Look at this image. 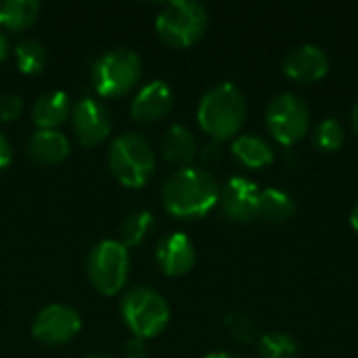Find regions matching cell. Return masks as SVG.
<instances>
[{
    "label": "cell",
    "instance_id": "6da1fadb",
    "mask_svg": "<svg viewBox=\"0 0 358 358\" xmlns=\"http://www.w3.org/2000/svg\"><path fill=\"white\" fill-rule=\"evenodd\" d=\"M220 197L216 178L201 168L185 166L170 174L162 189L164 208L176 218L206 216Z\"/></svg>",
    "mask_w": 358,
    "mask_h": 358
},
{
    "label": "cell",
    "instance_id": "7a4b0ae2",
    "mask_svg": "<svg viewBox=\"0 0 358 358\" xmlns=\"http://www.w3.org/2000/svg\"><path fill=\"white\" fill-rule=\"evenodd\" d=\"M248 115V101L241 88L233 82H220L210 88L197 107V122L216 143L235 136Z\"/></svg>",
    "mask_w": 358,
    "mask_h": 358
},
{
    "label": "cell",
    "instance_id": "3957f363",
    "mask_svg": "<svg viewBox=\"0 0 358 358\" xmlns=\"http://www.w3.org/2000/svg\"><path fill=\"white\" fill-rule=\"evenodd\" d=\"M107 164L124 187L141 189L155 170V151L143 134L126 132L111 143Z\"/></svg>",
    "mask_w": 358,
    "mask_h": 358
},
{
    "label": "cell",
    "instance_id": "277c9868",
    "mask_svg": "<svg viewBox=\"0 0 358 358\" xmlns=\"http://www.w3.org/2000/svg\"><path fill=\"white\" fill-rule=\"evenodd\" d=\"M143 76V61L130 48H113L103 52L90 69V82L96 94L117 99L128 94Z\"/></svg>",
    "mask_w": 358,
    "mask_h": 358
},
{
    "label": "cell",
    "instance_id": "5b68a950",
    "mask_svg": "<svg viewBox=\"0 0 358 358\" xmlns=\"http://www.w3.org/2000/svg\"><path fill=\"white\" fill-rule=\"evenodd\" d=\"M208 27V10L195 0H172L168 2L157 19L155 29L164 44L172 48L193 46Z\"/></svg>",
    "mask_w": 358,
    "mask_h": 358
},
{
    "label": "cell",
    "instance_id": "8992f818",
    "mask_svg": "<svg viewBox=\"0 0 358 358\" xmlns=\"http://www.w3.org/2000/svg\"><path fill=\"white\" fill-rule=\"evenodd\" d=\"M120 313L134 338L149 340L159 336L170 321V306L162 294L149 287H132L120 302Z\"/></svg>",
    "mask_w": 358,
    "mask_h": 358
},
{
    "label": "cell",
    "instance_id": "52a82bcc",
    "mask_svg": "<svg viewBox=\"0 0 358 358\" xmlns=\"http://www.w3.org/2000/svg\"><path fill=\"white\" fill-rule=\"evenodd\" d=\"M86 273L90 285L103 296H115L128 281L130 256L117 239L99 241L86 260Z\"/></svg>",
    "mask_w": 358,
    "mask_h": 358
},
{
    "label": "cell",
    "instance_id": "ba28073f",
    "mask_svg": "<svg viewBox=\"0 0 358 358\" xmlns=\"http://www.w3.org/2000/svg\"><path fill=\"white\" fill-rule=\"evenodd\" d=\"M310 126V109L294 92L277 94L266 107V128L281 145L300 143Z\"/></svg>",
    "mask_w": 358,
    "mask_h": 358
},
{
    "label": "cell",
    "instance_id": "9c48e42d",
    "mask_svg": "<svg viewBox=\"0 0 358 358\" xmlns=\"http://www.w3.org/2000/svg\"><path fill=\"white\" fill-rule=\"evenodd\" d=\"M82 329V319L76 308L65 304L44 306L31 325V336L44 346H61L71 342Z\"/></svg>",
    "mask_w": 358,
    "mask_h": 358
},
{
    "label": "cell",
    "instance_id": "30bf717a",
    "mask_svg": "<svg viewBox=\"0 0 358 358\" xmlns=\"http://www.w3.org/2000/svg\"><path fill=\"white\" fill-rule=\"evenodd\" d=\"M71 126L84 147H94L111 134L113 115L101 101L84 96L71 107Z\"/></svg>",
    "mask_w": 358,
    "mask_h": 358
},
{
    "label": "cell",
    "instance_id": "8fae6325",
    "mask_svg": "<svg viewBox=\"0 0 358 358\" xmlns=\"http://www.w3.org/2000/svg\"><path fill=\"white\" fill-rule=\"evenodd\" d=\"M260 189L254 180L243 176H231L220 189L218 206L231 222H250L258 218Z\"/></svg>",
    "mask_w": 358,
    "mask_h": 358
},
{
    "label": "cell",
    "instance_id": "7c38bea8",
    "mask_svg": "<svg viewBox=\"0 0 358 358\" xmlns=\"http://www.w3.org/2000/svg\"><path fill=\"white\" fill-rule=\"evenodd\" d=\"M155 260L164 275L180 277V275H187L195 266L197 252H195L193 241L185 233H170L157 241Z\"/></svg>",
    "mask_w": 358,
    "mask_h": 358
},
{
    "label": "cell",
    "instance_id": "4fadbf2b",
    "mask_svg": "<svg viewBox=\"0 0 358 358\" xmlns=\"http://www.w3.org/2000/svg\"><path fill=\"white\" fill-rule=\"evenodd\" d=\"M172 103H174V94L170 84L164 80H151L136 92L130 105V115L141 124H151L168 115Z\"/></svg>",
    "mask_w": 358,
    "mask_h": 358
},
{
    "label": "cell",
    "instance_id": "5bb4252c",
    "mask_svg": "<svg viewBox=\"0 0 358 358\" xmlns=\"http://www.w3.org/2000/svg\"><path fill=\"white\" fill-rule=\"evenodd\" d=\"M283 69H285V76L296 82H302V84L319 82L329 71V57L315 44H300L289 50V55L285 57Z\"/></svg>",
    "mask_w": 358,
    "mask_h": 358
},
{
    "label": "cell",
    "instance_id": "9a60e30c",
    "mask_svg": "<svg viewBox=\"0 0 358 358\" xmlns=\"http://www.w3.org/2000/svg\"><path fill=\"white\" fill-rule=\"evenodd\" d=\"M71 117V101L63 90H50L36 99L31 107V120L40 130H57Z\"/></svg>",
    "mask_w": 358,
    "mask_h": 358
},
{
    "label": "cell",
    "instance_id": "2e32d148",
    "mask_svg": "<svg viewBox=\"0 0 358 358\" xmlns=\"http://www.w3.org/2000/svg\"><path fill=\"white\" fill-rule=\"evenodd\" d=\"M27 153L42 166H55L67 159L69 141L59 130H38L27 141Z\"/></svg>",
    "mask_w": 358,
    "mask_h": 358
},
{
    "label": "cell",
    "instance_id": "e0dca14e",
    "mask_svg": "<svg viewBox=\"0 0 358 358\" xmlns=\"http://www.w3.org/2000/svg\"><path fill=\"white\" fill-rule=\"evenodd\" d=\"M162 155L172 164H182V168L189 166L197 155V143L193 132L182 124L170 126L162 136Z\"/></svg>",
    "mask_w": 358,
    "mask_h": 358
},
{
    "label": "cell",
    "instance_id": "ac0fdd59",
    "mask_svg": "<svg viewBox=\"0 0 358 358\" xmlns=\"http://www.w3.org/2000/svg\"><path fill=\"white\" fill-rule=\"evenodd\" d=\"M231 151L237 157V162L248 168H264V166L273 164V159H275L273 147L264 138L254 136V134L237 136L231 145Z\"/></svg>",
    "mask_w": 358,
    "mask_h": 358
},
{
    "label": "cell",
    "instance_id": "d6986e66",
    "mask_svg": "<svg viewBox=\"0 0 358 358\" xmlns=\"http://www.w3.org/2000/svg\"><path fill=\"white\" fill-rule=\"evenodd\" d=\"M38 0H0V25L13 31L31 27L40 15Z\"/></svg>",
    "mask_w": 358,
    "mask_h": 358
},
{
    "label": "cell",
    "instance_id": "ffe728a7",
    "mask_svg": "<svg viewBox=\"0 0 358 358\" xmlns=\"http://www.w3.org/2000/svg\"><path fill=\"white\" fill-rule=\"evenodd\" d=\"M296 214L294 199L279 189H264L258 197V216L268 222H285Z\"/></svg>",
    "mask_w": 358,
    "mask_h": 358
},
{
    "label": "cell",
    "instance_id": "44dd1931",
    "mask_svg": "<svg viewBox=\"0 0 358 358\" xmlns=\"http://www.w3.org/2000/svg\"><path fill=\"white\" fill-rule=\"evenodd\" d=\"M155 229V216L149 210H136L120 224V243L128 250L141 245Z\"/></svg>",
    "mask_w": 358,
    "mask_h": 358
},
{
    "label": "cell",
    "instance_id": "7402d4cb",
    "mask_svg": "<svg viewBox=\"0 0 358 358\" xmlns=\"http://www.w3.org/2000/svg\"><path fill=\"white\" fill-rule=\"evenodd\" d=\"M46 48L42 42L34 40V38H25L15 46V61L21 73H40L46 65Z\"/></svg>",
    "mask_w": 358,
    "mask_h": 358
},
{
    "label": "cell",
    "instance_id": "603a6c76",
    "mask_svg": "<svg viewBox=\"0 0 358 358\" xmlns=\"http://www.w3.org/2000/svg\"><path fill=\"white\" fill-rule=\"evenodd\" d=\"M256 350L260 358H296L298 357V342L283 331L264 334L256 342Z\"/></svg>",
    "mask_w": 358,
    "mask_h": 358
},
{
    "label": "cell",
    "instance_id": "cb8c5ba5",
    "mask_svg": "<svg viewBox=\"0 0 358 358\" xmlns=\"http://www.w3.org/2000/svg\"><path fill=\"white\" fill-rule=\"evenodd\" d=\"M313 145L319 151H325V153L338 151L344 145V126L338 120H334V117L323 120L313 130Z\"/></svg>",
    "mask_w": 358,
    "mask_h": 358
},
{
    "label": "cell",
    "instance_id": "d4e9b609",
    "mask_svg": "<svg viewBox=\"0 0 358 358\" xmlns=\"http://www.w3.org/2000/svg\"><path fill=\"white\" fill-rule=\"evenodd\" d=\"M224 327L229 329V334L239 340V342H254L256 340V334H258V327L254 323L252 317L243 315V313H229L224 317Z\"/></svg>",
    "mask_w": 358,
    "mask_h": 358
},
{
    "label": "cell",
    "instance_id": "484cf974",
    "mask_svg": "<svg viewBox=\"0 0 358 358\" xmlns=\"http://www.w3.org/2000/svg\"><path fill=\"white\" fill-rule=\"evenodd\" d=\"M23 101L15 92H2L0 94V122H13L21 115Z\"/></svg>",
    "mask_w": 358,
    "mask_h": 358
},
{
    "label": "cell",
    "instance_id": "4316f807",
    "mask_svg": "<svg viewBox=\"0 0 358 358\" xmlns=\"http://www.w3.org/2000/svg\"><path fill=\"white\" fill-rule=\"evenodd\" d=\"M13 162V145L4 132H0V170H4Z\"/></svg>",
    "mask_w": 358,
    "mask_h": 358
},
{
    "label": "cell",
    "instance_id": "83f0119b",
    "mask_svg": "<svg viewBox=\"0 0 358 358\" xmlns=\"http://www.w3.org/2000/svg\"><path fill=\"white\" fill-rule=\"evenodd\" d=\"M126 358H147V348L143 344L141 338H132L128 344H126Z\"/></svg>",
    "mask_w": 358,
    "mask_h": 358
},
{
    "label": "cell",
    "instance_id": "f1b7e54d",
    "mask_svg": "<svg viewBox=\"0 0 358 358\" xmlns=\"http://www.w3.org/2000/svg\"><path fill=\"white\" fill-rule=\"evenodd\" d=\"M201 157H203V162H210V164H214V162H218L220 157H222V149H220V143H210V145H206L203 147V151H201Z\"/></svg>",
    "mask_w": 358,
    "mask_h": 358
},
{
    "label": "cell",
    "instance_id": "f546056e",
    "mask_svg": "<svg viewBox=\"0 0 358 358\" xmlns=\"http://www.w3.org/2000/svg\"><path fill=\"white\" fill-rule=\"evenodd\" d=\"M10 52V44H8V38L4 34H0V63L8 57Z\"/></svg>",
    "mask_w": 358,
    "mask_h": 358
},
{
    "label": "cell",
    "instance_id": "4dcf8cb0",
    "mask_svg": "<svg viewBox=\"0 0 358 358\" xmlns=\"http://www.w3.org/2000/svg\"><path fill=\"white\" fill-rule=\"evenodd\" d=\"M350 126H352L355 134L358 136V103L352 107V111H350Z\"/></svg>",
    "mask_w": 358,
    "mask_h": 358
},
{
    "label": "cell",
    "instance_id": "1f68e13d",
    "mask_svg": "<svg viewBox=\"0 0 358 358\" xmlns=\"http://www.w3.org/2000/svg\"><path fill=\"white\" fill-rule=\"evenodd\" d=\"M350 224H352V229L358 233V203L352 208V212H350Z\"/></svg>",
    "mask_w": 358,
    "mask_h": 358
},
{
    "label": "cell",
    "instance_id": "d6a6232c",
    "mask_svg": "<svg viewBox=\"0 0 358 358\" xmlns=\"http://www.w3.org/2000/svg\"><path fill=\"white\" fill-rule=\"evenodd\" d=\"M206 358H239L235 355H229V352H214V355H208Z\"/></svg>",
    "mask_w": 358,
    "mask_h": 358
},
{
    "label": "cell",
    "instance_id": "836d02e7",
    "mask_svg": "<svg viewBox=\"0 0 358 358\" xmlns=\"http://www.w3.org/2000/svg\"><path fill=\"white\" fill-rule=\"evenodd\" d=\"M86 358H113V357H109V355H105V352H92V355H88Z\"/></svg>",
    "mask_w": 358,
    "mask_h": 358
}]
</instances>
